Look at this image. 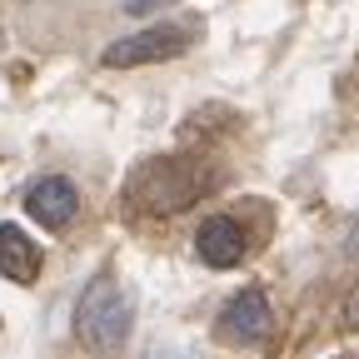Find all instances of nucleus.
Returning a JSON list of instances; mask_svg holds the SVG:
<instances>
[{"mask_svg":"<svg viewBox=\"0 0 359 359\" xmlns=\"http://www.w3.org/2000/svg\"><path fill=\"white\" fill-rule=\"evenodd\" d=\"M210 185H215V175L205 170V160L170 155V160H150L140 170V180L130 185V200L145 215H180V210H190Z\"/></svg>","mask_w":359,"mask_h":359,"instance_id":"f257e3e1","label":"nucleus"},{"mask_svg":"<svg viewBox=\"0 0 359 359\" xmlns=\"http://www.w3.org/2000/svg\"><path fill=\"white\" fill-rule=\"evenodd\" d=\"M75 334L85 349L95 354H115L125 339H130V299L115 280H95L80 304H75Z\"/></svg>","mask_w":359,"mask_h":359,"instance_id":"f03ea898","label":"nucleus"},{"mask_svg":"<svg viewBox=\"0 0 359 359\" xmlns=\"http://www.w3.org/2000/svg\"><path fill=\"white\" fill-rule=\"evenodd\" d=\"M190 45V30H175V25H150L140 35H125L115 40L110 50L100 55L110 70H130V65H155V60H170Z\"/></svg>","mask_w":359,"mask_h":359,"instance_id":"7ed1b4c3","label":"nucleus"},{"mask_svg":"<svg viewBox=\"0 0 359 359\" xmlns=\"http://www.w3.org/2000/svg\"><path fill=\"white\" fill-rule=\"evenodd\" d=\"M269 325H275V314H269V299L259 290H240L219 314V334L230 344H259L269 334Z\"/></svg>","mask_w":359,"mask_h":359,"instance_id":"20e7f679","label":"nucleus"},{"mask_svg":"<svg viewBox=\"0 0 359 359\" xmlns=\"http://www.w3.org/2000/svg\"><path fill=\"white\" fill-rule=\"evenodd\" d=\"M25 210H30V219L45 224V230H65V224L75 219V210H80V195H75V185L65 175H45V180L30 185Z\"/></svg>","mask_w":359,"mask_h":359,"instance_id":"39448f33","label":"nucleus"},{"mask_svg":"<svg viewBox=\"0 0 359 359\" xmlns=\"http://www.w3.org/2000/svg\"><path fill=\"white\" fill-rule=\"evenodd\" d=\"M195 250H200V259H205L210 269H230V264L245 259V230H240L230 215H215V219L200 224Z\"/></svg>","mask_w":359,"mask_h":359,"instance_id":"423d86ee","label":"nucleus"},{"mask_svg":"<svg viewBox=\"0 0 359 359\" xmlns=\"http://www.w3.org/2000/svg\"><path fill=\"white\" fill-rule=\"evenodd\" d=\"M0 275L15 285H35L40 275V250L20 224H0Z\"/></svg>","mask_w":359,"mask_h":359,"instance_id":"0eeeda50","label":"nucleus"},{"mask_svg":"<svg viewBox=\"0 0 359 359\" xmlns=\"http://www.w3.org/2000/svg\"><path fill=\"white\" fill-rule=\"evenodd\" d=\"M150 6H160V0H130V6H125V11H130V15H145Z\"/></svg>","mask_w":359,"mask_h":359,"instance_id":"6e6552de","label":"nucleus"},{"mask_svg":"<svg viewBox=\"0 0 359 359\" xmlns=\"http://www.w3.org/2000/svg\"><path fill=\"white\" fill-rule=\"evenodd\" d=\"M349 250H359V224H354V230H349Z\"/></svg>","mask_w":359,"mask_h":359,"instance_id":"1a4fd4ad","label":"nucleus"}]
</instances>
